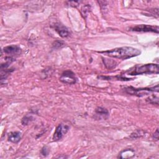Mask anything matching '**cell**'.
I'll return each instance as SVG.
<instances>
[{
	"instance_id": "obj_1",
	"label": "cell",
	"mask_w": 159,
	"mask_h": 159,
	"mask_svg": "<svg viewBox=\"0 0 159 159\" xmlns=\"http://www.w3.org/2000/svg\"><path fill=\"white\" fill-rule=\"evenodd\" d=\"M106 56L115 58L126 60L140 55L141 51L137 48L132 47H117L111 50H107L102 52H98Z\"/></svg>"
},
{
	"instance_id": "obj_2",
	"label": "cell",
	"mask_w": 159,
	"mask_h": 159,
	"mask_svg": "<svg viewBox=\"0 0 159 159\" xmlns=\"http://www.w3.org/2000/svg\"><path fill=\"white\" fill-rule=\"evenodd\" d=\"M159 66L155 63H147L142 65H136L126 71L127 75L136 76L140 75L158 74Z\"/></svg>"
},
{
	"instance_id": "obj_3",
	"label": "cell",
	"mask_w": 159,
	"mask_h": 159,
	"mask_svg": "<svg viewBox=\"0 0 159 159\" xmlns=\"http://www.w3.org/2000/svg\"><path fill=\"white\" fill-rule=\"evenodd\" d=\"M125 93L130 95H134L138 97H142L148 95L152 92H158V84L150 88H136L132 86H127L124 88Z\"/></svg>"
},
{
	"instance_id": "obj_4",
	"label": "cell",
	"mask_w": 159,
	"mask_h": 159,
	"mask_svg": "<svg viewBox=\"0 0 159 159\" xmlns=\"http://www.w3.org/2000/svg\"><path fill=\"white\" fill-rule=\"evenodd\" d=\"M129 30L139 32H154L158 34L159 28L158 25H151L147 24H139L130 27Z\"/></svg>"
},
{
	"instance_id": "obj_5",
	"label": "cell",
	"mask_w": 159,
	"mask_h": 159,
	"mask_svg": "<svg viewBox=\"0 0 159 159\" xmlns=\"http://www.w3.org/2000/svg\"><path fill=\"white\" fill-rule=\"evenodd\" d=\"M59 80L63 83L68 84H73L76 83L77 78L75 76V74L72 71L68 70L64 71L61 73Z\"/></svg>"
},
{
	"instance_id": "obj_6",
	"label": "cell",
	"mask_w": 159,
	"mask_h": 159,
	"mask_svg": "<svg viewBox=\"0 0 159 159\" xmlns=\"http://www.w3.org/2000/svg\"><path fill=\"white\" fill-rule=\"evenodd\" d=\"M69 130V126L66 124H59L55 130L53 135V140L54 141H58L61 139L63 136L68 132Z\"/></svg>"
},
{
	"instance_id": "obj_7",
	"label": "cell",
	"mask_w": 159,
	"mask_h": 159,
	"mask_svg": "<svg viewBox=\"0 0 159 159\" xmlns=\"http://www.w3.org/2000/svg\"><path fill=\"white\" fill-rule=\"evenodd\" d=\"M2 52L8 55H19L21 53V48L17 45H10L4 47L2 48Z\"/></svg>"
},
{
	"instance_id": "obj_8",
	"label": "cell",
	"mask_w": 159,
	"mask_h": 159,
	"mask_svg": "<svg viewBox=\"0 0 159 159\" xmlns=\"http://www.w3.org/2000/svg\"><path fill=\"white\" fill-rule=\"evenodd\" d=\"M53 27L55 30L58 34V35L63 38L67 37L70 36V32L68 29L63 24L60 23H55L53 25Z\"/></svg>"
},
{
	"instance_id": "obj_9",
	"label": "cell",
	"mask_w": 159,
	"mask_h": 159,
	"mask_svg": "<svg viewBox=\"0 0 159 159\" xmlns=\"http://www.w3.org/2000/svg\"><path fill=\"white\" fill-rule=\"evenodd\" d=\"M109 111L106 109L102 107H98L95 110L94 117L98 120H106L109 117Z\"/></svg>"
},
{
	"instance_id": "obj_10",
	"label": "cell",
	"mask_w": 159,
	"mask_h": 159,
	"mask_svg": "<svg viewBox=\"0 0 159 159\" xmlns=\"http://www.w3.org/2000/svg\"><path fill=\"white\" fill-rule=\"evenodd\" d=\"M21 133L18 131L15 132H11L8 134V141L14 143H18L20 140L21 139Z\"/></svg>"
},
{
	"instance_id": "obj_11",
	"label": "cell",
	"mask_w": 159,
	"mask_h": 159,
	"mask_svg": "<svg viewBox=\"0 0 159 159\" xmlns=\"http://www.w3.org/2000/svg\"><path fill=\"white\" fill-rule=\"evenodd\" d=\"M135 155L134 151L131 149H126L124 150L120 153V155H119V157L121 158H130Z\"/></svg>"
},
{
	"instance_id": "obj_12",
	"label": "cell",
	"mask_w": 159,
	"mask_h": 159,
	"mask_svg": "<svg viewBox=\"0 0 159 159\" xmlns=\"http://www.w3.org/2000/svg\"><path fill=\"white\" fill-rule=\"evenodd\" d=\"M146 101L152 104L158 105V96L157 94H152L146 98Z\"/></svg>"
},
{
	"instance_id": "obj_13",
	"label": "cell",
	"mask_w": 159,
	"mask_h": 159,
	"mask_svg": "<svg viewBox=\"0 0 159 159\" xmlns=\"http://www.w3.org/2000/svg\"><path fill=\"white\" fill-rule=\"evenodd\" d=\"M102 59H103V62H104V64L105 65V66L107 67V65H109L107 68L111 69V68H114L115 66V65H116V61H115L110 60V62H109V60L105 59V58L104 59L103 58H102Z\"/></svg>"
},
{
	"instance_id": "obj_14",
	"label": "cell",
	"mask_w": 159,
	"mask_h": 159,
	"mask_svg": "<svg viewBox=\"0 0 159 159\" xmlns=\"http://www.w3.org/2000/svg\"><path fill=\"white\" fill-rule=\"evenodd\" d=\"M64 45H65L64 42H63V41L57 40V41H55V43H53V46L55 48H60V47H61L64 46Z\"/></svg>"
},
{
	"instance_id": "obj_15",
	"label": "cell",
	"mask_w": 159,
	"mask_h": 159,
	"mask_svg": "<svg viewBox=\"0 0 159 159\" xmlns=\"http://www.w3.org/2000/svg\"><path fill=\"white\" fill-rule=\"evenodd\" d=\"M32 117H30L29 116H26L23 118V119L22 120V124L23 125H27L30 120H32Z\"/></svg>"
},
{
	"instance_id": "obj_16",
	"label": "cell",
	"mask_w": 159,
	"mask_h": 159,
	"mask_svg": "<svg viewBox=\"0 0 159 159\" xmlns=\"http://www.w3.org/2000/svg\"><path fill=\"white\" fill-rule=\"evenodd\" d=\"M41 153L42 155H43V156H46L48 155V150L47 148V147H43L41 150Z\"/></svg>"
},
{
	"instance_id": "obj_17",
	"label": "cell",
	"mask_w": 159,
	"mask_h": 159,
	"mask_svg": "<svg viewBox=\"0 0 159 159\" xmlns=\"http://www.w3.org/2000/svg\"><path fill=\"white\" fill-rule=\"evenodd\" d=\"M153 134H154V135H153L154 138L158 140V129H157L155 132Z\"/></svg>"
}]
</instances>
